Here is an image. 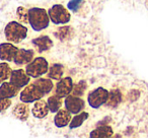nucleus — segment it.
<instances>
[{"label": "nucleus", "instance_id": "nucleus-1", "mask_svg": "<svg viewBox=\"0 0 148 138\" xmlns=\"http://www.w3.org/2000/svg\"><path fill=\"white\" fill-rule=\"evenodd\" d=\"M48 11L41 7H32L29 9V25L35 32L46 30L50 25Z\"/></svg>", "mask_w": 148, "mask_h": 138}, {"label": "nucleus", "instance_id": "nucleus-2", "mask_svg": "<svg viewBox=\"0 0 148 138\" xmlns=\"http://www.w3.org/2000/svg\"><path fill=\"white\" fill-rule=\"evenodd\" d=\"M27 32L29 30L27 27L23 25V23L15 21H10L5 25V39L7 40V42L18 44L27 37Z\"/></svg>", "mask_w": 148, "mask_h": 138}, {"label": "nucleus", "instance_id": "nucleus-3", "mask_svg": "<svg viewBox=\"0 0 148 138\" xmlns=\"http://www.w3.org/2000/svg\"><path fill=\"white\" fill-rule=\"evenodd\" d=\"M49 70V63L44 57H37L27 65L25 71L31 78H39Z\"/></svg>", "mask_w": 148, "mask_h": 138}, {"label": "nucleus", "instance_id": "nucleus-4", "mask_svg": "<svg viewBox=\"0 0 148 138\" xmlns=\"http://www.w3.org/2000/svg\"><path fill=\"white\" fill-rule=\"evenodd\" d=\"M50 21L54 25H66L71 19L69 9L64 7L62 4H54L48 10Z\"/></svg>", "mask_w": 148, "mask_h": 138}, {"label": "nucleus", "instance_id": "nucleus-5", "mask_svg": "<svg viewBox=\"0 0 148 138\" xmlns=\"http://www.w3.org/2000/svg\"><path fill=\"white\" fill-rule=\"evenodd\" d=\"M45 95H46L43 93V91L35 82H33L32 84L29 83L27 87H23V89L21 91V95H19V99L23 103L32 104L43 99Z\"/></svg>", "mask_w": 148, "mask_h": 138}, {"label": "nucleus", "instance_id": "nucleus-6", "mask_svg": "<svg viewBox=\"0 0 148 138\" xmlns=\"http://www.w3.org/2000/svg\"><path fill=\"white\" fill-rule=\"evenodd\" d=\"M109 93L110 91L103 87H97L90 93H88L87 102H88L89 107L92 109H99L101 106L106 105L108 97H109Z\"/></svg>", "mask_w": 148, "mask_h": 138}, {"label": "nucleus", "instance_id": "nucleus-7", "mask_svg": "<svg viewBox=\"0 0 148 138\" xmlns=\"http://www.w3.org/2000/svg\"><path fill=\"white\" fill-rule=\"evenodd\" d=\"M64 106H65V109H67L70 113L75 115L83 111V109L85 108V102L81 97L69 95L64 100Z\"/></svg>", "mask_w": 148, "mask_h": 138}, {"label": "nucleus", "instance_id": "nucleus-8", "mask_svg": "<svg viewBox=\"0 0 148 138\" xmlns=\"http://www.w3.org/2000/svg\"><path fill=\"white\" fill-rule=\"evenodd\" d=\"M73 80L71 77L66 76L62 77L60 80H58L57 84L55 87V95H58L60 97H66L67 95H69L70 93H72L73 91Z\"/></svg>", "mask_w": 148, "mask_h": 138}, {"label": "nucleus", "instance_id": "nucleus-9", "mask_svg": "<svg viewBox=\"0 0 148 138\" xmlns=\"http://www.w3.org/2000/svg\"><path fill=\"white\" fill-rule=\"evenodd\" d=\"M9 81L15 87H19V89H23L31 81V76L27 73V71L23 69H15L12 70L11 75L9 77Z\"/></svg>", "mask_w": 148, "mask_h": 138}, {"label": "nucleus", "instance_id": "nucleus-10", "mask_svg": "<svg viewBox=\"0 0 148 138\" xmlns=\"http://www.w3.org/2000/svg\"><path fill=\"white\" fill-rule=\"evenodd\" d=\"M17 51H18V48L11 44V42L1 43L0 44V60L6 62L13 61Z\"/></svg>", "mask_w": 148, "mask_h": 138}, {"label": "nucleus", "instance_id": "nucleus-11", "mask_svg": "<svg viewBox=\"0 0 148 138\" xmlns=\"http://www.w3.org/2000/svg\"><path fill=\"white\" fill-rule=\"evenodd\" d=\"M50 113L49 107H48L47 100H39V101L35 102L33 108H32V114L35 118L37 119H44L48 116Z\"/></svg>", "mask_w": 148, "mask_h": 138}, {"label": "nucleus", "instance_id": "nucleus-12", "mask_svg": "<svg viewBox=\"0 0 148 138\" xmlns=\"http://www.w3.org/2000/svg\"><path fill=\"white\" fill-rule=\"evenodd\" d=\"M21 93V89L9 81H4L0 84V99H12Z\"/></svg>", "mask_w": 148, "mask_h": 138}, {"label": "nucleus", "instance_id": "nucleus-13", "mask_svg": "<svg viewBox=\"0 0 148 138\" xmlns=\"http://www.w3.org/2000/svg\"><path fill=\"white\" fill-rule=\"evenodd\" d=\"M32 44L34 45V47L36 48L39 53H44V52L50 50L53 47V41L51 40V38L49 36H40L38 38L32 41Z\"/></svg>", "mask_w": 148, "mask_h": 138}, {"label": "nucleus", "instance_id": "nucleus-14", "mask_svg": "<svg viewBox=\"0 0 148 138\" xmlns=\"http://www.w3.org/2000/svg\"><path fill=\"white\" fill-rule=\"evenodd\" d=\"M72 114L67 109H60L57 113H55L54 117V124L57 128H64L69 125L71 121Z\"/></svg>", "mask_w": 148, "mask_h": 138}, {"label": "nucleus", "instance_id": "nucleus-15", "mask_svg": "<svg viewBox=\"0 0 148 138\" xmlns=\"http://www.w3.org/2000/svg\"><path fill=\"white\" fill-rule=\"evenodd\" d=\"M35 56V52L33 50H27V49H18L14 56V62L16 65H27L32 60L34 59Z\"/></svg>", "mask_w": 148, "mask_h": 138}, {"label": "nucleus", "instance_id": "nucleus-16", "mask_svg": "<svg viewBox=\"0 0 148 138\" xmlns=\"http://www.w3.org/2000/svg\"><path fill=\"white\" fill-rule=\"evenodd\" d=\"M12 114L15 116V118L21 121H27L29 116V104L23 103L17 104L12 110Z\"/></svg>", "mask_w": 148, "mask_h": 138}, {"label": "nucleus", "instance_id": "nucleus-17", "mask_svg": "<svg viewBox=\"0 0 148 138\" xmlns=\"http://www.w3.org/2000/svg\"><path fill=\"white\" fill-rule=\"evenodd\" d=\"M114 134L113 128L109 125H101L95 128V130L89 133L90 138H109L112 137Z\"/></svg>", "mask_w": 148, "mask_h": 138}, {"label": "nucleus", "instance_id": "nucleus-18", "mask_svg": "<svg viewBox=\"0 0 148 138\" xmlns=\"http://www.w3.org/2000/svg\"><path fill=\"white\" fill-rule=\"evenodd\" d=\"M48 77L52 80H60L64 75V65L60 63H54L49 67L47 72Z\"/></svg>", "mask_w": 148, "mask_h": 138}, {"label": "nucleus", "instance_id": "nucleus-19", "mask_svg": "<svg viewBox=\"0 0 148 138\" xmlns=\"http://www.w3.org/2000/svg\"><path fill=\"white\" fill-rule=\"evenodd\" d=\"M54 35L60 41H68V40L73 38L74 30L72 29V27H69V25H63V27H58L55 33H54Z\"/></svg>", "mask_w": 148, "mask_h": 138}, {"label": "nucleus", "instance_id": "nucleus-20", "mask_svg": "<svg viewBox=\"0 0 148 138\" xmlns=\"http://www.w3.org/2000/svg\"><path fill=\"white\" fill-rule=\"evenodd\" d=\"M122 102V93L119 89H113L109 93V97L106 103V106L112 109H115Z\"/></svg>", "mask_w": 148, "mask_h": 138}, {"label": "nucleus", "instance_id": "nucleus-21", "mask_svg": "<svg viewBox=\"0 0 148 138\" xmlns=\"http://www.w3.org/2000/svg\"><path fill=\"white\" fill-rule=\"evenodd\" d=\"M89 118V114L87 112H80L78 114H75L74 117H72L71 121L69 123L70 129H76V128L82 126V124Z\"/></svg>", "mask_w": 148, "mask_h": 138}, {"label": "nucleus", "instance_id": "nucleus-22", "mask_svg": "<svg viewBox=\"0 0 148 138\" xmlns=\"http://www.w3.org/2000/svg\"><path fill=\"white\" fill-rule=\"evenodd\" d=\"M34 82H35L36 84L43 91V93H45V95H48V93H51L52 89H53V87H54L53 81H52V79L49 78V77H48V78H42V77H39V78H36V80L34 81Z\"/></svg>", "mask_w": 148, "mask_h": 138}, {"label": "nucleus", "instance_id": "nucleus-23", "mask_svg": "<svg viewBox=\"0 0 148 138\" xmlns=\"http://www.w3.org/2000/svg\"><path fill=\"white\" fill-rule=\"evenodd\" d=\"M47 103H48V107H49L50 112L55 114L61 109L63 102H62V97L54 95H51V97H48Z\"/></svg>", "mask_w": 148, "mask_h": 138}, {"label": "nucleus", "instance_id": "nucleus-24", "mask_svg": "<svg viewBox=\"0 0 148 138\" xmlns=\"http://www.w3.org/2000/svg\"><path fill=\"white\" fill-rule=\"evenodd\" d=\"M11 72H12V69L6 61H3L0 63V84L6 81L7 79H9Z\"/></svg>", "mask_w": 148, "mask_h": 138}, {"label": "nucleus", "instance_id": "nucleus-25", "mask_svg": "<svg viewBox=\"0 0 148 138\" xmlns=\"http://www.w3.org/2000/svg\"><path fill=\"white\" fill-rule=\"evenodd\" d=\"M16 17L19 23H29V9L23 6H19L16 9Z\"/></svg>", "mask_w": 148, "mask_h": 138}, {"label": "nucleus", "instance_id": "nucleus-26", "mask_svg": "<svg viewBox=\"0 0 148 138\" xmlns=\"http://www.w3.org/2000/svg\"><path fill=\"white\" fill-rule=\"evenodd\" d=\"M84 4V0H70L67 3V8L73 13L78 12Z\"/></svg>", "mask_w": 148, "mask_h": 138}, {"label": "nucleus", "instance_id": "nucleus-27", "mask_svg": "<svg viewBox=\"0 0 148 138\" xmlns=\"http://www.w3.org/2000/svg\"><path fill=\"white\" fill-rule=\"evenodd\" d=\"M86 82L84 80L79 81L77 84H75L73 87V91H72V95H76V97H79V95H83V93L86 91Z\"/></svg>", "mask_w": 148, "mask_h": 138}, {"label": "nucleus", "instance_id": "nucleus-28", "mask_svg": "<svg viewBox=\"0 0 148 138\" xmlns=\"http://www.w3.org/2000/svg\"><path fill=\"white\" fill-rule=\"evenodd\" d=\"M10 99H0V112H3L7 110L11 106Z\"/></svg>", "mask_w": 148, "mask_h": 138}]
</instances>
